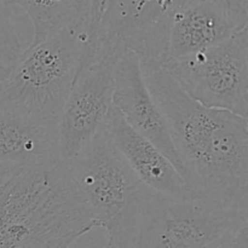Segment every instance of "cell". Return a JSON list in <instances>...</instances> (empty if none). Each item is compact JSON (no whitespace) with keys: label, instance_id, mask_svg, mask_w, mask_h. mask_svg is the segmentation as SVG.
<instances>
[{"label":"cell","instance_id":"52a82bcc","mask_svg":"<svg viewBox=\"0 0 248 248\" xmlns=\"http://www.w3.org/2000/svg\"><path fill=\"white\" fill-rule=\"evenodd\" d=\"M120 56L102 48L82 62L57 120L60 161L67 165L93 140L113 107L114 75Z\"/></svg>","mask_w":248,"mask_h":248},{"label":"cell","instance_id":"5bb4252c","mask_svg":"<svg viewBox=\"0 0 248 248\" xmlns=\"http://www.w3.org/2000/svg\"><path fill=\"white\" fill-rule=\"evenodd\" d=\"M22 52L9 0H0V61L10 65Z\"/></svg>","mask_w":248,"mask_h":248},{"label":"cell","instance_id":"ba28073f","mask_svg":"<svg viewBox=\"0 0 248 248\" xmlns=\"http://www.w3.org/2000/svg\"><path fill=\"white\" fill-rule=\"evenodd\" d=\"M189 0H108L97 31L96 48L120 56L132 51L162 62L172 15Z\"/></svg>","mask_w":248,"mask_h":248},{"label":"cell","instance_id":"277c9868","mask_svg":"<svg viewBox=\"0 0 248 248\" xmlns=\"http://www.w3.org/2000/svg\"><path fill=\"white\" fill-rule=\"evenodd\" d=\"M92 220L119 248L135 227L150 189L114 147L106 126L65 165Z\"/></svg>","mask_w":248,"mask_h":248},{"label":"cell","instance_id":"9a60e30c","mask_svg":"<svg viewBox=\"0 0 248 248\" xmlns=\"http://www.w3.org/2000/svg\"><path fill=\"white\" fill-rule=\"evenodd\" d=\"M228 12L239 29L248 27V0H212Z\"/></svg>","mask_w":248,"mask_h":248},{"label":"cell","instance_id":"ac0fdd59","mask_svg":"<svg viewBox=\"0 0 248 248\" xmlns=\"http://www.w3.org/2000/svg\"><path fill=\"white\" fill-rule=\"evenodd\" d=\"M81 236H84V235H81V234L70 235V236L65 237L64 240H62V241L58 242L57 245H55V246L51 247V248H70V246H72V245L74 244L77 240H79Z\"/></svg>","mask_w":248,"mask_h":248},{"label":"cell","instance_id":"e0dca14e","mask_svg":"<svg viewBox=\"0 0 248 248\" xmlns=\"http://www.w3.org/2000/svg\"><path fill=\"white\" fill-rule=\"evenodd\" d=\"M222 248H248V227L244 228L232 241Z\"/></svg>","mask_w":248,"mask_h":248},{"label":"cell","instance_id":"2e32d148","mask_svg":"<svg viewBox=\"0 0 248 248\" xmlns=\"http://www.w3.org/2000/svg\"><path fill=\"white\" fill-rule=\"evenodd\" d=\"M107 2H108V0H89V35L93 46H96L97 31H98V27L101 23L102 16L104 14V10H106Z\"/></svg>","mask_w":248,"mask_h":248},{"label":"cell","instance_id":"3957f363","mask_svg":"<svg viewBox=\"0 0 248 248\" xmlns=\"http://www.w3.org/2000/svg\"><path fill=\"white\" fill-rule=\"evenodd\" d=\"M93 52L85 28L31 43L0 79V106L57 124L82 62Z\"/></svg>","mask_w":248,"mask_h":248},{"label":"cell","instance_id":"8fae6325","mask_svg":"<svg viewBox=\"0 0 248 248\" xmlns=\"http://www.w3.org/2000/svg\"><path fill=\"white\" fill-rule=\"evenodd\" d=\"M240 31L242 29L237 28L219 4L212 0H189L170 19L164 61L193 56L223 43Z\"/></svg>","mask_w":248,"mask_h":248},{"label":"cell","instance_id":"4fadbf2b","mask_svg":"<svg viewBox=\"0 0 248 248\" xmlns=\"http://www.w3.org/2000/svg\"><path fill=\"white\" fill-rule=\"evenodd\" d=\"M21 7L33 26V40L38 43L67 29L89 31V0H9ZM90 36V35H89ZM91 40V39H90Z\"/></svg>","mask_w":248,"mask_h":248},{"label":"cell","instance_id":"6da1fadb","mask_svg":"<svg viewBox=\"0 0 248 248\" xmlns=\"http://www.w3.org/2000/svg\"><path fill=\"white\" fill-rule=\"evenodd\" d=\"M140 63L191 195L248 210V119L194 101L159 61Z\"/></svg>","mask_w":248,"mask_h":248},{"label":"cell","instance_id":"9c48e42d","mask_svg":"<svg viewBox=\"0 0 248 248\" xmlns=\"http://www.w3.org/2000/svg\"><path fill=\"white\" fill-rule=\"evenodd\" d=\"M113 106L136 132L166 155L183 178V169L174 152L165 116L148 89L140 57L132 51H124L116 62Z\"/></svg>","mask_w":248,"mask_h":248},{"label":"cell","instance_id":"8992f818","mask_svg":"<svg viewBox=\"0 0 248 248\" xmlns=\"http://www.w3.org/2000/svg\"><path fill=\"white\" fill-rule=\"evenodd\" d=\"M160 63L194 101L247 118L248 28L193 56Z\"/></svg>","mask_w":248,"mask_h":248},{"label":"cell","instance_id":"ffe728a7","mask_svg":"<svg viewBox=\"0 0 248 248\" xmlns=\"http://www.w3.org/2000/svg\"><path fill=\"white\" fill-rule=\"evenodd\" d=\"M84 248H89V247H84ZM101 248H116V247H115V246H114V245L109 244V242H108V244H107V245H106V246H104V247H101Z\"/></svg>","mask_w":248,"mask_h":248},{"label":"cell","instance_id":"d6986e66","mask_svg":"<svg viewBox=\"0 0 248 248\" xmlns=\"http://www.w3.org/2000/svg\"><path fill=\"white\" fill-rule=\"evenodd\" d=\"M6 69H7V65H5L4 63L0 61V78L4 77V74L6 73Z\"/></svg>","mask_w":248,"mask_h":248},{"label":"cell","instance_id":"5b68a950","mask_svg":"<svg viewBox=\"0 0 248 248\" xmlns=\"http://www.w3.org/2000/svg\"><path fill=\"white\" fill-rule=\"evenodd\" d=\"M248 227V210L149 191L119 248H222Z\"/></svg>","mask_w":248,"mask_h":248},{"label":"cell","instance_id":"7c38bea8","mask_svg":"<svg viewBox=\"0 0 248 248\" xmlns=\"http://www.w3.org/2000/svg\"><path fill=\"white\" fill-rule=\"evenodd\" d=\"M0 164L48 167L60 161L57 124L0 106Z\"/></svg>","mask_w":248,"mask_h":248},{"label":"cell","instance_id":"7a4b0ae2","mask_svg":"<svg viewBox=\"0 0 248 248\" xmlns=\"http://www.w3.org/2000/svg\"><path fill=\"white\" fill-rule=\"evenodd\" d=\"M93 228L65 165L0 164V248H51Z\"/></svg>","mask_w":248,"mask_h":248},{"label":"cell","instance_id":"30bf717a","mask_svg":"<svg viewBox=\"0 0 248 248\" xmlns=\"http://www.w3.org/2000/svg\"><path fill=\"white\" fill-rule=\"evenodd\" d=\"M114 147L131 171L148 189L172 198H194L178 170L149 140L136 132L111 107L104 123Z\"/></svg>","mask_w":248,"mask_h":248}]
</instances>
